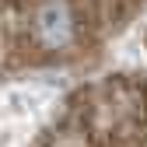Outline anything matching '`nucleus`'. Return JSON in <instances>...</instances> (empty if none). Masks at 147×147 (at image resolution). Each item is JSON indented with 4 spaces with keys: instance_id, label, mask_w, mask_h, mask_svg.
Returning <instances> with one entry per match:
<instances>
[{
    "instance_id": "obj_1",
    "label": "nucleus",
    "mask_w": 147,
    "mask_h": 147,
    "mask_svg": "<svg viewBox=\"0 0 147 147\" xmlns=\"http://www.w3.org/2000/svg\"><path fill=\"white\" fill-rule=\"evenodd\" d=\"M35 32H39V42L56 49V46H67L70 42V32H74V21H70V11L53 4V7H42L39 11V21H35Z\"/></svg>"
}]
</instances>
